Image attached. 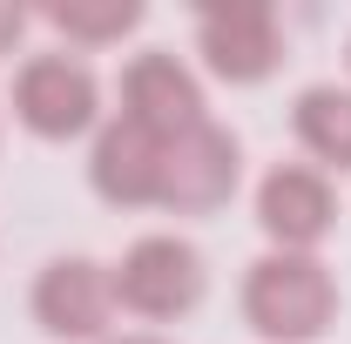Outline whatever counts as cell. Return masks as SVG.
Listing matches in <instances>:
<instances>
[{
    "instance_id": "cell-1",
    "label": "cell",
    "mask_w": 351,
    "mask_h": 344,
    "mask_svg": "<svg viewBox=\"0 0 351 344\" xmlns=\"http://www.w3.org/2000/svg\"><path fill=\"white\" fill-rule=\"evenodd\" d=\"M338 277L324 257L304 250H263L243 270V324L263 344H317L338 324Z\"/></svg>"
},
{
    "instance_id": "cell-10",
    "label": "cell",
    "mask_w": 351,
    "mask_h": 344,
    "mask_svg": "<svg viewBox=\"0 0 351 344\" xmlns=\"http://www.w3.org/2000/svg\"><path fill=\"white\" fill-rule=\"evenodd\" d=\"M291 129H298V149L311 156V169L351 175V88L311 82L291 101Z\"/></svg>"
},
{
    "instance_id": "cell-13",
    "label": "cell",
    "mask_w": 351,
    "mask_h": 344,
    "mask_svg": "<svg viewBox=\"0 0 351 344\" xmlns=\"http://www.w3.org/2000/svg\"><path fill=\"white\" fill-rule=\"evenodd\" d=\"M108 344H176V338H156V331H129V338H108Z\"/></svg>"
},
{
    "instance_id": "cell-4",
    "label": "cell",
    "mask_w": 351,
    "mask_h": 344,
    "mask_svg": "<svg viewBox=\"0 0 351 344\" xmlns=\"http://www.w3.org/2000/svg\"><path fill=\"white\" fill-rule=\"evenodd\" d=\"M243 182V142L223 122H196L176 142H162V182H156V210L169 216H210L237 196Z\"/></svg>"
},
{
    "instance_id": "cell-7",
    "label": "cell",
    "mask_w": 351,
    "mask_h": 344,
    "mask_svg": "<svg viewBox=\"0 0 351 344\" xmlns=\"http://www.w3.org/2000/svg\"><path fill=\"white\" fill-rule=\"evenodd\" d=\"M115 115L149 129V135H162V142H176L182 129L210 122V101H203V82H196V68L182 54L149 47V54H135L122 68V108Z\"/></svg>"
},
{
    "instance_id": "cell-2",
    "label": "cell",
    "mask_w": 351,
    "mask_h": 344,
    "mask_svg": "<svg viewBox=\"0 0 351 344\" xmlns=\"http://www.w3.org/2000/svg\"><path fill=\"white\" fill-rule=\"evenodd\" d=\"M108 277H115V310H129L142 324H176L210 297V263L176 230L135 236L122 250V263H108Z\"/></svg>"
},
{
    "instance_id": "cell-5",
    "label": "cell",
    "mask_w": 351,
    "mask_h": 344,
    "mask_svg": "<svg viewBox=\"0 0 351 344\" xmlns=\"http://www.w3.org/2000/svg\"><path fill=\"white\" fill-rule=\"evenodd\" d=\"M196 54L203 68L230 88H257L284 68V27L277 7L263 0H230V7H203L196 14Z\"/></svg>"
},
{
    "instance_id": "cell-12",
    "label": "cell",
    "mask_w": 351,
    "mask_h": 344,
    "mask_svg": "<svg viewBox=\"0 0 351 344\" xmlns=\"http://www.w3.org/2000/svg\"><path fill=\"white\" fill-rule=\"evenodd\" d=\"M27 41V7H14V0H0V61L14 54V47Z\"/></svg>"
},
{
    "instance_id": "cell-3",
    "label": "cell",
    "mask_w": 351,
    "mask_h": 344,
    "mask_svg": "<svg viewBox=\"0 0 351 344\" xmlns=\"http://www.w3.org/2000/svg\"><path fill=\"white\" fill-rule=\"evenodd\" d=\"M14 122L41 142H75V135L101 129V82L82 54L68 47H47L27 54L21 75H14Z\"/></svg>"
},
{
    "instance_id": "cell-11",
    "label": "cell",
    "mask_w": 351,
    "mask_h": 344,
    "mask_svg": "<svg viewBox=\"0 0 351 344\" xmlns=\"http://www.w3.org/2000/svg\"><path fill=\"white\" fill-rule=\"evenodd\" d=\"M47 27L68 41V54H82V47H108L122 41V34H135L142 27V7L135 0H68V7H47Z\"/></svg>"
},
{
    "instance_id": "cell-8",
    "label": "cell",
    "mask_w": 351,
    "mask_h": 344,
    "mask_svg": "<svg viewBox=\"0 0 351 344\" xmlns=\"http://www.w3.org/2000/svg\"><path fill=\"white\" fill-rule=\"evenodd\" d=\"M257 230L270 236V250L317 257V243L338 230V189H331V175L311 169V162H277L257 182Z\"/></svg>"
},
{
    "instance_id": "cell-9",
    "label": "cell",
    "mask_w": 351,
    "mask_h": 344,
    "mask_svg": "<svg viewBox=\"0 0 351 344\" xmlns=\"http://www.w3.org/2000/svg\"><path fill=\"white\" fill-rule=\"evenodd\" d=\"M88 182L101 203L115 210H156V182H162V135L135 129L122 115H108L95 129V149H88Z\"/></svg>"
},
{
    "instance_id": "cell-6",
    "label": "cell",
    "mask_w": 351,
    "mask_h": 344,
    "mask_svg": "<svg viewBox=\"0 0 351 344\" xmlns=\"http://www.w3.org/2000/svg\"><path fill=\"white\" fill-rule=\"evenodd\" d=\"M34 324L61 344H108L115 324V277L95 257H54L34 277Z\"/></svg>"
}]
</instances>
